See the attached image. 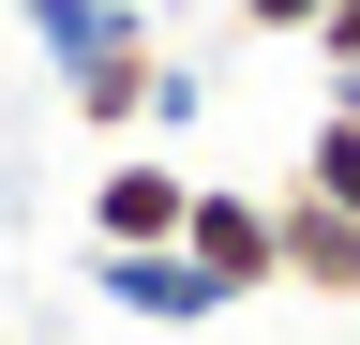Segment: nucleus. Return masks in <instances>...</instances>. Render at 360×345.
Instances as JSON below:
<instances>
[{
    "label": "nucleus",
    "instance_id": "nucleus-1",
    "mask_svg": "<svg viewBox=\"0 0 360 345\" xmlns=\"http://www.w3.org/2000/svg\"><path fill=\"white\" fill-rule=\"evenodd\" d=\"M180 210H195V181L165 150H120L90 181V255H180Z\"/></svg>",
    "mask_w": 360,
    "mask_h": 345
},
{
    "label": "nucleus",
    "instance_id": "nucleus-2",
    "mask_svg": "<svg viewBox=\"0 0 360 345\" xmlns=\"http://www.w3.org/2000/svg\"><path fill=\"white\" fill-rule=\"evenodd\" d=\"M180 255L210 271V300H225V315H240V300H270V195L195 181V210H180Z\"/></svg>",
    "mask_w": 360,
    "mask_h": 345
},
{
    "label": "nucleus",
    "instance_id": "nucleus-3",
    "mask_svg": "<svg viewBox=\"0 0 360 345\" xmlns=\"http://www.w3.org/2000/svg\"><path fill=\"white\" fill-rule=\"evenodd\" d=\"M270 285H300V300H345V315H360V226H345V210H315L300 181L270 195Z\"/></svg>",
    "mask_w": 360,
    "mask_h": 345
},
{
    "label": "nucleus",
    "instance_id": "nucleus-4",
    "mask_svg": "<svg viewBox=\"0 0 360 345\" xmlns=\"http://www.w3.org/2000/svg\"><path fill=\"white\" fill-rule=\"evenodd\" d=\"M90 285H105L120 330H210V315H225L195 255H90Z\"/></svg>",
    "mask_w": 360,
    "mask_h": 345
},
{
    "label": "nucleus",
    "instance_id": "nucleus-5",
    "mask_svg": "<svg viewBox=\"0 0 360 345\" xmlns=\"http://www.w3.org/2000/svg\"><path fill=\"white\" fill-rule=\"evenodd\" d=\"M15 15H30V60L45 75H75L105 46H150V0H15Z\"/></svg>",
    "mask_w": 360,
    "mask_h": 345
},
{
    "label": "nucleus",
    "instance_id": "nucleus-6",
    "mask_svg": "<svg viewBox=\"0 0 360 345\" xmlns=\"http://www.w3.org/2000/svg\"><path fill=\"white\" fill-rule=\"evenodd\" d=\"M150 75H165V46H105V60L60 75V105L90 120V136H150Z\"/></svg>",
    "mask_w": 360,
    "mask_h": 345
},
{
    "label": "nucleus",
    "instance_id": "nucleus-7",
    "mask_svg": "<svg viewBox=\"0 0 360 345\" xmlns=\"http://www.w3.org/2000/svg\"><path fill=\"white\" fill-rule=\"evenodd\" d=\"M300 195L360 226V120H315V136H300Z\"/></svg>",
    "mask_w": 360,
    "mask_h": 345
},
{
    "label": "nucleus",
    "instance_id": "nucleus-8",
    "mask_svg": "<svg viewBox=\"0 0 360 345\" xmlns=\"http://www.w3.org/2000/svg\"><path fill=\"white\" fill-rule=\"evenodd\" d=\"M225 15H240L255 46H315V30H330V0H225Z\"/></svg>",
    "mask_w": 360,
    "mask_h": 345
},
{
    "label": "nucleus",
    "instance_id": "nucleus-9",
    "mask_svg": "<svg viewBox=\"0 0 360 345\" xmlns=\"http://www.w3.org/2000/svg\"><path fill=\"white\" fill-rule=\"evenodd\" d=\"M315 60H330V75L360 60V0H330V30H315Z\"/></svg>",
    "mask_w": 360,
    "mask_h": 345
},
{
    "label": "nucleus",
    "instance_id": "nucleus-10",
    "mask_svg": "<svg viewBox=\"0 0 360 345\" xmlns=\"http://www.w3.org/2000/svg\"><path fill=\"white\" fill-rule=\"evenodd\" d=\"M315 120H360V60H345V75H330V105H315Z\"/></svg>",
    "mask_w": 360,
    "mask_h": 345
},
{
    "label": "nucleus",
    "instance_id": "nucleus-11",
    "mask_svg": "<svg viewBox=\"0 0 360 345\" xmlns=\"http://www.w3.org/2000/svg\"><path fill=\"white\" fill-rule=\"evenodd\" d=\"M0 15H15V0H0Z\"/></svg>",
    "mask_w": 360,
    "mask_h": 345
}]
</instances>
